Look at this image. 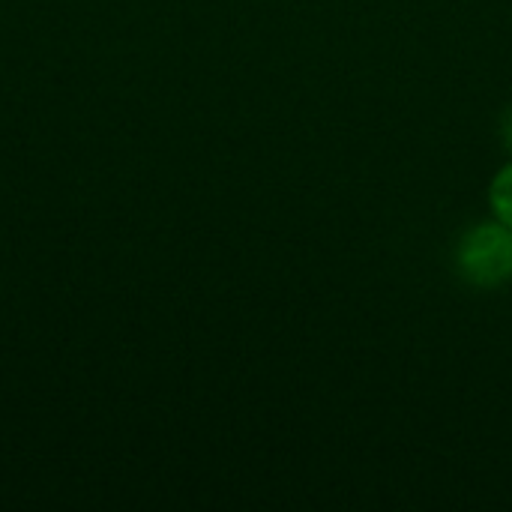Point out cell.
I'll return each mask as SVG.
<instances>
[{
	"label": "cell",
	"mask_w": 512,
	"mask_h": 512,
	"mask_svg": "<svg viewBox=\"0 0 512 512\" xmlns=\"http://www.w3.org/2000/svg\"><path fill=\"white\" fill-rule=\"evenodd\" d=\"M456 267L465 282L477 288H498L512 279V228L504 222H480L474 225L459 249Z\"/></svg>",
	"instance_id": "6da1fadb"
},
{
	"label": "cell",
	"mask_w": 512,
	"mask_h": 512,
	"mask_svg": "<svg viewBox=\"0 0 512 512\" xmlns=\"http://www.w3.org/2000/svg\"><path fill=\"white\" fill-rule=\"evenodd\" d=\"M489 204H492L495 219L512 228V162H507L495 174V180L489 186Z\"/></svg>",
	"instance_id": "7a4b0ae2"
},
{
	"label": "cell",
	"mask_w": 512,
	"mask_h": 512,
	"mask_svg": "<svg viewBox=\"0 0 512 512\" xmlns=\"http://www.w3.org/2000/svg\"><path fill=\"white\" fill-rule=\"evenodd\" d=\"M501 138H504V147L512 153V105L501 114Z\"/></svg>",
	"instance_id": "3957f363"
}]
</instances>
